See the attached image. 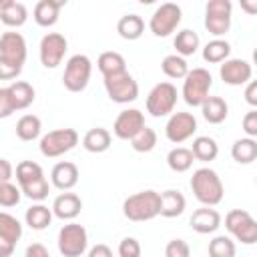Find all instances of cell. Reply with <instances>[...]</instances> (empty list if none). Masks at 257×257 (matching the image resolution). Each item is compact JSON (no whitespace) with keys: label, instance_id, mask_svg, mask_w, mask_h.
<instances>
[{"label":"cell","instance_id":"f5cc1de1","mask_svg":"<svg viewBox=\"0 0 257 257\" xmlns=\"http://www.w3.org/2000/svg\"><path fill=\"white\" fill-rule=\"evenodd\" d=\"M241 6H243L249 14H253V12L257 10V2H255V0H253V2H241Z\"/></svg>","mask_w":257,"mask_h":257},{"label":"cell","instance_id":"7a4b0ae2","mask_svg":"<svg viewBox=\"0 0 257 257\" xmlns=\"http://www.w3.org/2000/svg\"><path fill=\"white\" fill-rule=\"evenodd\" d=\"M122 215L135 223L155 219L159 215V193L153 189H147L126 197L122 203Z\"/></svg>","mask_w":257,"mask_h":257},{"label":"cell","instance_id":"7402d4cb","mask_svg":"<svg viewBox=\"0 0 257 257\" xmlns=\"http://www.w3.org/2000/svg\"><path fill=\"white\" fill-rule=\"evenodd\" d=\"M28 20V10L22 2L16 0H2L0 2V22L10 26V28H18Z\"/></svg>","mask_w":257,"mask_h":257},{"label":"cell","instance_id":"ba28073f","mask_svg":"<svg viewBox=\"0 0 257 257\" xmlns=\"http://www.w3.org/2000/svg\"><path fill=\"white\" fill-rule=\"evenodd\" d=\"M181 18H183L181 6L175 2H165L153 12V16L149 20V28L155 36L167 38L169 34H173L177 30V26L181 24Z\"/></svg>","mask_w":257,"mask_h":257},{"label":"cell","instance_id":"bcb514c9","mask_svg":"<svg viewBox=\"0 0 257 257\" xmlns=\"http://www.w3.org/2000/svg\"><path fill=\"white\" fill-rule=\"evenodd\" d=\"M243 131L249 139H255L257 137V110H249L245 116H243Z\"/></svg>","mask_w":257,"mask_h":257},{"label":"cell","instance_id":"cb8c5ba5","mask_svg":"<svg viewBox=\"0 0 257 257\" xmlns=\"http://www.w3.org/2000/svg\"><path fill=\"white\" fill-rule=\"evenodd\" d=\"M201 112H203V118L211 124H221L227 114H229V104L225 102V98L221 96H207L205 102L201 104Z\"/></svg>","mask_w":257,"mask_h":257},{"label":"cell","instance_id":"f907efd6","mask_svg":"<svg viewBox=\"0 0 257 257\" xmlns=\"http://www.w3.org/2000/svg\"><path fill=\"white\" fill-rule=\"evenodd\" d=\"M245 100H247L251 106H257V82H255V80H249V82H247Z\"/></svg>","mask_w":257,"mask_h":257},{"label":"cell","instance_id":"ee69618b","mask_svg":"<svg viewBox=\"0 0 257 257\" xmlns=\"http://www.w3.org/2000/svg\"><path fill=\"white\" fill-rule=\"evenodd\" d=\"M20 72H22V66L20 64H16V62L0 56V80H12Z\"/></svg>","mask_w":257,"mask_h":257},{"label":"cell","instance_id":"8d00e7d4","mask_svg":"<svg viewBox=\"0 0 257 257\" xmlns=\"http://www.w3.org/2000/svg\"><path fill=\"white\" fill-rule=\"evenodd\" d=\"M131 147L137 151V153H151L155 147H157V133L151 128V126H143L133 139H131Z\"/></svg>","mask_w":257,"mask_h":257},{"label":"cell","instance_id":"83f0119b","mask_svg":"<svg viewBox=\"0 0 257 257\" xmlns=\"http://www.w3.org/2000/svg\"><path fill=\"white\" fill-rule=\"evenodd\" d=\"M191 153L197 161H203V163H209V161H215L217 155H219V145L213 137H195L193 139V145H191Z\"/></svg>","mask_w":257,"mask_h":257},{"label":"cell","instance_id":"74e56055","mask_svg":"<svg viewBox=\"0 0 257 257\" xmlns=\"http://www.w3.org/2000/svg\"><path fill=\"white\" fill-rule=\"evenodd\" d=\"M237 247L231 237L217 235L209 241V257H235Z\"/></svg>","mask_w":257,"mask_h":257},{"label":"cell","instance_id":"4316f807","mask_svg":"<svg viewBox=\"0 0 257 257\" xmlns=\"http://www.w3.org/2000/svg\"><path fill=\"white\" fill-rule=\"evenodd\" d=\"M116 32L124 40H137L145 32V20L139 14H124L116 22Z\"/></svg>","mask_w":257,"mask_h":257},{"label":"cell","instance_id":"4dcf8cb0","mask_svg":"<svg viewBox=\"0 0 257 257\" xmlns=\"http://www.w3.org/2000/svg\"><path fill=\"white\" fill-rule=\"evenodd\" d=\"M229 54H231V44L223 38H213L203 48V60L209 62V64L225 62L229 58Z\"/></svg>","mask_w":257,"mask_h":257},{"label":"cell","instance_id":"836d02e7","mask_svg":"<svg viewBox=\"0 0 257 257\" xmlns=\"http://www.w3.org/2000/svg\"><path fill=\"white\" fill-rule=\"evenodd\" d=\"M40 131H42V122L36 114H24L16 122V137L20 141H34L40 137Z\"/></svg>","mask_w":257,"mask_h":257},{"label":"cell","instance_id":"c3c4849f","mask_svg":"<svg viewBox=\"0 0 257 257\" xmlns=\"http://www.w3.org/2000/svg\"><path fill=\"white\" fill-rule=\"evenodd\" d=\"M14 175V167L10 165L8 159H0V183H10Z\"/></svg>","mask_w":257,"mask_h":257},{"label":"cell","instance_id":"9c48e42d","mask_svg":"<svg viewBox=\"0 0 257 257\" xmlns=\"http://www.w3.org/2000/svg\"><path fill=\"white\" fill-rule=\"evenodd\" d=\"M233 4L229 0H209L205 4V28L215 38L223 36L231 28Z\"/></svg>","mask_w":257,"mask_h":257},{"label":"cell","instance_id":"5b68a950","mask_svg":"<svg viewBox=\"0 0 257 257\" xmlns=\"http://www.w3.org/2000/svg\"><path fill=\"white\" fill-rule=\"evenodd\" d=\"M177 86L173 82H159L151 88V92L147 94V112L155 118L173 114L175 104H177Z\"/></svg>","mask_w":257,"mask_h":257},{"label":"cell","instance_id":"4fadbf2b","mask_svg":"<svg viewBox=\"0 0 257 257\" xmlns=\"http://www.w3.org/2000/svg\"><path fill=\"white\" fill-rule=\"evenodd\" d=\"M197 133V118L193 112H173L165 124V135L171 143L181 145Z\"/></svg>","mask_w":257,"mask_h":257},{"label":"cell","instance_id":"d4e9b609","mask_svg":"<svg viewBox=\"0 0 257 257\" xmlns=\"http://www.w3.org/2000/svg\"><path fill=\"white\" fill-rule=\"evenodd\" d=\"M96 66L100 70V74L106 78V76H114V74H120V72H126V62H124V56L120 52H114V50H106L102 52L98 58H96Z\"/></svg>","mask_w":257,"mask_h":257},{"label":"cell","instance_id":"b9f144b4","mask_svg":"<svg viewBox=\"0 0 257 257\" xmlns=\"http://www.w3.org/2000/svg\"><path fill=\"white\" fill-rule=\"evenodd\" d=\"M165 257H191L189 243L183 239H171L165 247Z\"/></svg>","mask_w":257,"mask_h":257},{"label":"cell","instance_id":"ffe728a7","mask_svg":"<svg viewBox=\"0 0 257 257\" xmlns=\"http://www.w3.org/2000/svg\"><path fill=\"white\" fill-rule=\"evenodd\" d=\"M185 207H187V199L181 191L167 189V191L159 193V215L161 217H167V219L179 217V215H183Z\"/></svg>","mask_w":257,"mask_h":257},{"label":"cell","instance_id":"f1b7e54d","mask_svg":"<svg viewBox=\"0 0 257 257\" xmlns=\"http://www.w3.org/2000/svg\"><path fill=\"white\" fill-rule=\"evenodd\" d=\"M199 44H201L199 34H197L195 30H191V28L179 30L177 36H175V40H173V46L177 48L175 54H179V56H183V58H185V56H193V54L197 52Z\"/></svg>","mask_w":257,"mask_h":257},{"label":"cell","instance_id":"7bdbcfd3","mask_svg":"<svg viewBox=\"0 0 257 257\" xmlns=\"http://www.w3.org/2000/svg\"><path fill=\"white\" fill-rule=\"evenodd\" d=\"M141 243L135 237H124L118 243V257H141Z\"/></svg>","mask_w":257,"mask_h":257},{"label":"cell","instance_id":"ab89813d","mask_svg":"<svg viewBox=\"0 0 257 257\" xmlns=\"http://www.w3.org/2000/svg\"><path fill=\"white\" fill-rule=\"evenodd\" d=\"M20 193L32 201H44L50 193V185L46 181V177H40L36 181H30L26 185H20Z\"/></svg>","mask_w":257,"mask_h":257},{"label":"cell","instance_id":"d590c367","mask_svg":"<svg viewBox=\"0 0 257 257\" xmlns=\"http://www.w3.org/2000/svg\"><path fill=\"white\" fill-rule=\"evenodd\" d=\"M161 70L169 76V78H185L189 72V64L183 56L179 54H167L161 62Z\"/></svg>","mask_w":257,"mask_h":257},{"label":"cell","instance_id":"ac0fdd59","mask_svg":"<svg viewBox=\"0 0 257 257\" xmlns=\"http://www.w3.org/2000/svg\"><path fill=\"white\" fill-rule=\"evenodd\" d=\"M82 211V201L76 193H60L54 203H52V215L62 219V221H72L74 217H78Z\"/></svg>","mask_w":257,"mask_h":257},{"label":"cell","instance_id":"484cf974","mask_svg":"<svg viewBox=\"0 0 257 257\" xmlns=\"http://www.w3.org/2000/svg\"><path fill=\"white\" fill-rule=\"evenodd\" d=\"M110 141H112V137H110V133H108L106 128H102V126H94V128L86 131V135L82 137V147H84L88 153L98 155V153L108 151Z\"/></svg>","mask_w":257,"mask_h":257},{"label":"cell","instance_id":"d6a6232c","mask_svg":"<svg viewBox=\"0 0 257 257\" xmlns=\"http://www.w3.org/2000/svg\"><path fill=\"white\" fill-rule=\"evenodd\" d=\"M193 161H195V157H193L191 149H187V147H175V149H171L169 155H167V165H169V169L175 171V173H185V171H189V169L193 167Z\"/></svg>","mask_w":257,"mask_h":257},{"label":"cell","instance_id":"e0dca14e","mask_svg":"<svg viewBox=\"0 0 257 257\" xmlns=\"http://www.w3.org/2000/svg\"><path fill=\"white\" fill-rule=\"evenodd\" d=\"M189 225H191L193 231H197L201 235H209V233H215L221 227V215L213 207H201V209L193 211V215L189 219Z\"/></svg>","mask_w":257,"mask_h":257},{"label":"cell","instance_id":"5bb4252c","mask_svg":"<svg viewBox=\"0 0 257 257\" xmlns=\"http://www.w3.org/2000/svg\"><path fill=\"white\" fill-rule=\"evenodd\" d=\"M143 126H145V114L139 108H124L114 118L112 133L120 141H131Z\"/></svg>","mask_w":257,"mask_h":257},{"label":"cell","instance_id":"30bf717a","mask_svg":"<svg viewBox=\"0 0 257 257\" xmlns=\"http://www.w3.org/2000/svg\"><path fill=\"white\" fill-rule=\"evenodd\" d=\"M78 145V133L74 128H56L40 139V153L48 159L60 157Z\"/></svg>","mask_w":257,"mask_h":257},{"label":"cell","instance_id":"816d5d0a","mask_svg":"<svg viewBox=\"0 0 257 257\" xmlns=\"http://www.w3.org/2000/svg\"><path fill=\"white\" fill-rule=\"evenodd\" d=\"M16 243H10L6 239H0V257H12Z\"/></svg>","mask_w":257,"mask_h":257},{"label":"cell","instance_id":"7dc6e473","mask_svg":"<svg viewBox=\"0 0 257 257\" xmlns=\"http://www.w3.org/2000/svg\"><path fill=\"white\" fill-rule=\"evenodd\" d=\"M24 257H50V253L42 243H32V245L26 247Z\"/></svg>","mask_w":257,"mask_h":257},{"label":"cell","instance_id":"d6986e66","mask_svg":"<svg viewBox=\"0 0 257 257\" xmlns=\"http://www.w3.org/2000/svg\"><path fill=\"white\" fill-rule=\"evenodd\" d=\"M50 181L60 191H70L78 183V167L70 161H60L50 171Z\"/></svg>","mask_w":257,"mask_h":257},{"label":"cell","instance_id":"52a82bcc","mask_svg":"<svg viewBox=\"0 0 257 257\" xmlns=\"http://www.w3.org/2000/svg\"><path fill=\"white\" fill-rule=\"evenodd\" d=\"M88 247V233L80 223H66L58 231V251L62 257H80Z\"/></svg>","mask_w":257,"mask_h":257},{"label":"cell","instance_id":"f6af8a7d","mask_svg":"<svg viewBox=\"0 0 257 257\" xmlns=\"http://www.w3.org/2000/svg\"><path fill=\"white\" fill-rule=\"evenodd\" d=\"M12 112H16L14 104H12V98L8 94V88H0V118H8L12 116Z\"/></svg>","mask_w":257,"mask_h":257},{"label":"cell","instance_id":"8992f818","mask_svg":"<svg viewBox=\"0 0 257 257\" xmlns=\"http://www.w3.org/2000/svg\"><path fill=\"white\" fill-rule=\"evenodd\" d=\"M225 229L243 245L257 243V221L245 209H231L225 215Z\"/></svg>","mask_w":257,"mask_h":257},{"label":"cell","instance_id":"6da1fadb","mask_svg":"<svg viewBox=\"0 0 257 257\" xmlns=\"http://www.w3.org/2000/svg\"><path fill=\"white\" fill-rule=\"evenodd\" d=\"M191 191L195 195V199L203 205V207H215L223 201L225 195V187L221 183V177L209 169V167H201L193 173L191 177Z\"/></svg>","mask_w":257,"mask_h":257},{"label":"cell","instance_id":"9a60e30c","mask_svg":"<svg viewBox=\"0 0 257 257\" xmlns=\"http://www.w3.org/2000/svg\"><path fill=\"white\" fill-rule=\"evenodd\" d=\"M219 76L225 84L231 86H241L247 84L253 76V68L247 60L243 58H227L225 62H221L219 66Z\"/></svg>","mask_w":257,"mask_h":257},{"label":"cell","instance_id":"603a6c76","mask_svg":"<svg viewBox=\"0 0 257 257\" xmlns=\"http://www.w3.org/2000/svg\"><path fill=\"white\" fill-rule=\"evenodd\" d=\"M6 88H8V94H10L12 104H14L16 110L28 108V106L34 102V98H36L34 86H32L30 82H26V80H14V82H12L10 86H6Z\"/></svg>","mask_w":257,"mask_h":257},{"label":"cell","instance_id":"1f68e13d","mask_svg":"<svg viewBox=\"0 0 257 257\" xmlns=\"http://www.w3.org/2000/svg\"><path fill=\"white\" fill-rule=\"evenodd\" d=\"M24 219H26V225H28L30 229L42 231V229H46V227L50 225V221H52V209H48V207L42 205V203H36V205H32V207L26 209Z\"/></svg>","mask_w":257,"mask_h":257},{"label":"cell","instance_id":"277c9868","mask_svg":"<svg viewBox=\"0 0 257 257\" xmlns=\"http://www.w3.org/2000/svg\"><path fill=\"white\" fill-rule=\"evenodd\" d=\"M92 74V62L86 54H74L66 60L64 74H62V84L70 92H82L88 86Z\"/></svg>","mask_w":257,"mask_h":257},{"label":"cell","instance_id":"44dd1931","mask_svg":"<svg viewBox=\"0 0 257 257\" xmlns=\"http://www.w3.org/2000/svg\"><path fill=\"white\" fill-rule=\"evenodd\" d=\"M66 2L64 0H40V2H36V6H34V22L38 24V26H44V28H48V26H54L56 22H58V16H60V8L64 6Z\"/></svg>","mask_w":257,"mask_h":257},{"label":"cell","instance_id":"7c38bea8","mask_svg":"<svg viewBox=\"0 0 257 257\" xmlns=\"http://www.w3.org/2000/svg\"><path fill=\"white\" fill-rule=\"evenodd\" d=\"M68 50V40L60 32H48L42 36L38 52H40V62L44 68H56L64 54Z\"/></svg>","mask_w":257,"mask_h":257},{"label":"cell","instance_id":"3957f363","mask_svg":"<svg viewBox=\"0 0 257 257\" xmlns=\"http://www.w3.org/2000/svg\"><path fill=\"white\" fill-rule=\"evenodd\" d=\"M213 86V76L207 68H193L187 72V76L183 78V100L189 106H201L205 102V98L209 96V90Z\"/></svg>","mask_w":257,"mask_h":257},{"label":"cell","instance_id":"e575fe53","mask_svg":"<svg viewBox=\"0 0 257 257\" xmlns=\"http://www.w3.org/2000/svg\"><path fill=\"white\" fill-rule=\"evenodd\" d=\"M20 237H22L20 221L10 213L0 211V239H6L10 243H18Z\"/></svg>","mask_w":257,"mask_h":257},{"label":"cell","instance_id":"f35d334b","mask_svg":"<svg viewBox=\"0 0 257 257\" xmlns=\"http://www.w3.org/2000/svg\"><path fill=\"white\" fill-rule=\"evenodd\" d=\"M40 177H44V171H42V167L38 163H34V161H20L16 165V181H18V185H26V183L36 181Z\"/></svg>","mask_w":257,"mask_h":257},{"label":"cell","instance_id":"f546056e","mask_svg":"<svg viewBox=\"0 0 257 257\" xmlns=\"http://www.w3.org/2000/svg\"><path fill=\"white\" fill-rule=\"evenodd\" d=\"M231 157L239 165H251L257 159V141L255 139H237L231 147Z\"/></svg>","mask_w":257,"mask_h":257},{"label":"cell","instance_id":"681fc988","mask_svg":"<svg viewBox=\"0 0 257 257\" xmlns=\"http://www.w3.org/2000/svg\"><path fill=\"white\" fill-rule=\"evenodd\" d=\"M86 257H112V249L108 245H104V243H98L88 251Z\"/></svg>","mask_w":257,"mask_h":257},{"label":"cell","instance_id":"8fae6325","mask_svg":"<svg viewBox=\"0 0 257 257\" xmlns=\"http://www.w3.org/2000/svg\"><path fill=\"white\" fill-rule=\"evenodd\" d=\"M104 90L112 102L128 104L139 96V82L128 72H120L104 78Z\"/></svg>","mask_w":257,"mask_h":257},{"label":"cell","instance_id":"2e32d148","mask_svg":"<svg viewBox=\"0 0 257 257\" xmlns=\"http://www.w3.org/2000/svg\"><path fill=\"white\" fill-rule=\"evenodd\" d=\"M26 40L20 32H4L0 36V56L22 66L26 62Z\"/></svg>","mask_w":257,"mask_h":257},{"label":"cell","instance_id":"60d3db41","mask_svg":"<svg viewBox=\"0 0 257 257\" xmlns=\"http://www.w3.org/2000/svg\"><path fill=\"white\" fill-rule=\"evenodd\" d=\"M20 187L12 185V183H0V205L2 207H14L20 203Z\"/></svg>","mask_w":257,"mask_h":257}]
</instances>
